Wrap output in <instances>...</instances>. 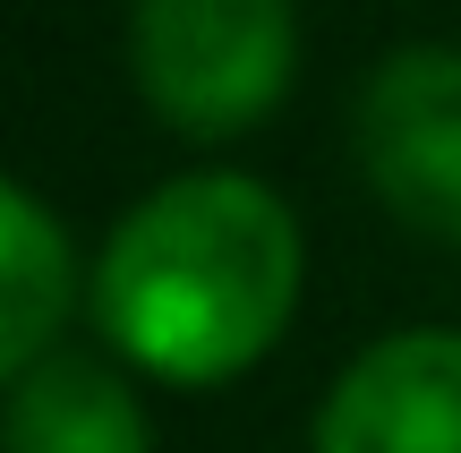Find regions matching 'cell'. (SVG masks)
<instances>
[{
  "label": "cell",
  "instance_id": "obj_1",
  "mask_svg": "<svg viewBox=\"0 0 461 453\" xmlns=\"http://www.w3.org/2000/svg\"><path fill=\"white\" fill-rule=\"evenodd\" d=\"M308 283L299 214L248 171L163 180L95 266V317L120 359L171 385H230L282 342Z\"/></svg>",
  "mask_w": 461,
  "mask_h": 453
},
{
  "label": "cell",
  "instance_id": "obj_2",
  "mask_svg": "<svg viewBox=\"0 0 461 453\" xmlns=\"http://www.w3.org/2000/svg\"><path fill=\"white\" fill-rule=\"evenodd\" d=\"M129 68L154 120L180 137H240L274 120L299 68L291 0H137Z\"/></svg>",
  "mask_w": 461,
  "mask_h": 453
},
{
  "label": "cell",
  "instance_id": "obj_3",
  "mask_svg": "<svg viewBox=\"0 0 461 453\" xmlns=\"http://www.w3.org/2000/svg\"><path fill=\"white\" fill-rule=\"evenodd\" d=\"M359 180L402 231L461 249V51L402 43L367 68L350 112Z\"/></svg>",
  "mask_w": 461,
  "mask_h": 453
},
{
  "label": "cell",
  "instance_id": "obj_4",
  "mask_svg": "<svg viewBox=\"0 0 461 453\" xmlns=\"http://www.w3.org/2000/svg\"><path fill=\"white\" fill-rule=\"evenodd\" d=\"M316 453H461V334L411 325L333 376Z\"/></svg>",
  "mask_w": 461,
  "mask_h": 453
},
{
  "label": "cell",
  "instance_id": "obj_5",
  "mask_svg": "<svg viewBox=\"0 0 461 453\" xmlns=\"http://www.w3.org/2000/svg\"><path fill=\"white\" fill-rule=\"evenodd\" d=\"M0 453H154L129 376L86 351H51L0 411Z\"/></svg>",
  "mask_w": 461,
  "mask_h": 453
},
{
  "label": "cell",
  "instance_id": "obj_6",
  "mask_svg": "<svg viewBox=\"0 0 461 453\" xmlns=\"http://www.w3.org/2000/svg\"><path fill=\"white\" fill-rule=\"evenodd\" d=\"M68 291H77V266H68L60 214L17 180H0V394H17L51 359Z\"/></svg>",
  "mask_w": 461,
  "mask_h": 453
}]
</instances>
